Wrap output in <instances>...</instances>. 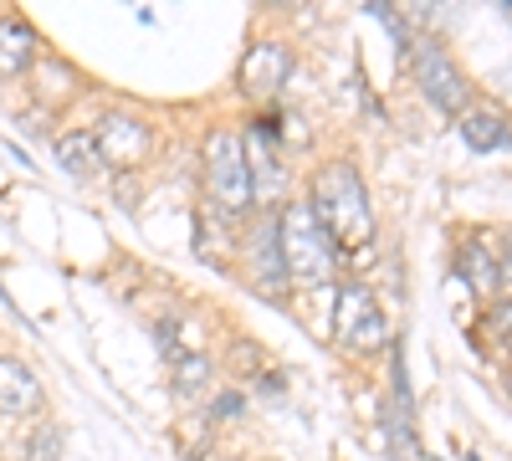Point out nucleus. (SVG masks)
<instances>
[{
    "label": "nucleus",
    "instance_id": "15",
    "mask_svg": "<svg viewBox=\"0 0 512 461\" xmlns=\"http://www.w3.org/2000/svg\"><path fill=\"white\" fill-rule=\"evenodd\" d=\"M205 385H210V359H205V354L175 359V390H180V395H200Z\"/></svg>",
    "mask_w": 512,
    "mask_h": 461
},
{
    "label": "nucleus",
    "instance_id": "16",
    "mask_svg": "<svg viewBox=\"0 0 512 461\" xmlns=\"http://www.w3.org/2000/svg\"><path fill=\"white\" fill-rule=\"evenodd\" d=\"M26 456H31V461H57V456H62V426H52V421L31 426V436H26Z\"/></svg>",
    "mask_w": 512,
    "mask_h": 461
},
{
    "label": "nucleus",
    "instance_id": "14",
    "mask_svg": "<svg viewBox=\"0 0 512 461\" xmlns=\"http://www.w3.org/2000/svg\"><path fill=\"white\" fill-rule=\"evenodd\" d=\"M36 77H47V98H52V103H62V98H72V93L82 88V82H77V72H72L67 62H57V57H41Z\"/></svg>",
    "mask_w": 512,
    "mask_h": 461
},
{
    "label": "nucleus",
    "instance_id": "1",
    "mask_svg": "<svg viewBox=\"0 0 512 461\" xmlns=\"http://www.w3.org/2000/svg\"><path fill=\"white\" fill-rule=\"evenodd\" d=\"M313 216L333 236L338 251H364L374 241V205L354 164H328L313 175Z\"/></svg>",
    "mask_w": 512,
    "mask_h": 461
},
{
    "label": "nucleus",
    "instance_id": "5",
    "mask_svg": "<svg viewBox=\"0 0 512 461\" xmlns=\"http://www.w3.org/2000/svg\"><path fill=\"white\" fill-rule=\"evenodd\" d=\"M410 72H415V82H420V93L431 98L441 113H466V103H472V82L461 77V67L451 62V52L441 47V41H431V36H420L415 47H410Z\"/></svg>",
    "mask_w": 512,
    "mask_h": 461
},
{
    "label": "nucleus",
    "instance_id": "20",
    "mask_svg": "<svg viewBox=\"0 0 512 461\" xmlns=\"http://www.w3.org/2000/svg\"><path fill=\"white\" fill-rule=\"evenodd\" d=\"M507 390H512V374H507Z\"/></svg>",
    "mask_w": 512,
    "mask_h": 461
},
{
    "label": "nucleus",
    "instance_id": "17",
    "mask_svg": "<svg viewBox=\"0 0 512 461\" xmlns=\"http://www.w3.org/2000/svg\"><path fill=\"white\" fill-rule=\"evenodd\" d=\"M482 328H487V339H492L497 349H507V354H512V298H497V303L487 308Z\"/></svg>",
    "mask_w": 512,
    "mask_h": 461
},
{
    "label": "nucleus",
    "instance_id": "7",
    "mask_svg": "<svg viewBox=\"0 0 512 461\" xmlns=\"http://www.w3.org/2000/svg\"><path fill=\"white\" fill-rule=\"evenodd\" d=\"M287 77H292V52L282 41H262L241 62V93L246 98H277L287 88Z\"/></svg>",
    "mask_w": 512,
    "mask_h": 461
},
{
    "label": "nucleus",
    "instance_id": "9",
    "mask_svg": "<svg viewBox=\"0 0 512 461\" xmlns=\"http://www.w3.org/2000/svg\"><path fill=\"white\" fill-rule=\"evenodd\" d=\"M41 410V380L21 359H0V415H36Z\"/></svg>",
    "mask_w": 512,
    "mask_h": 461
},
{
    "label": "nucleus",
    "instance_id": "3",
    "mask_svg": "<svg viewBox=\"0 0 512 461\" xmlns=\"http://www.w3.org/2000/svg\"><path fill=\"white\" fill-rule=\"evenodd\" d=\"M205 195H210V205H216L226 221H241L256 205L246 144H241L236 129H216L205 139Z\"/></svg>",
    "mask_w": 512,
    "mask_h": 461
},
{
    "label": "nucleus",
    "instance_id": "19",
    "mask_svg": "<svg viewBox=\"0 0 512 461\" xmlns=\"http://www.w3.org/2000/svg\"><path fill=\"white\" fill-rule=\"evenodd\" d=\"M502 16H507V21H512V0H502Z\"/></svg>",
    "mask_w": 512,
    "mask_h": 461
},
{
    "label": "nucleus",
    "instance_id": "2",
    "mask_svg": "<svg viewBox=\"0 0 512 461\" xmlns=\"http://www.w3.org/2000/svg\"><path fill=\"white\" fill-rule=\"evenodd\" d=\"M277 251H282V272L297 287H323L338 272V246L308 200H287L277 211Z\"/></svg>",
    "mask_w": 512,
    "mask_h": 461
},
{
    "label": "nucleus",
    "instance_id": "13",
    "mask_svg": "<svg viewBox=\"0 0 512 461\" xmlns=\"http://www.w3.org/2000/svg\"><path fill=\"white\" fill-rule=\"evenodd\" d=\"M57 159H62V170L77 175V180H93L103 170V154H98L93 134H62L57 139Z\"/></svg>",
    "mask_w": 512,
    "mask_h": 461
},
{
    "label": "nucleus",
    "instance_id": "4",
    "mask_svg": "<svg viewBox=\"0 0 512 461\" xmlns=\"http://www.w3.org/2000/svg\"><path fill=\"white\" fill-rule=\"evenodd\" d=\"M333 339L344 344L349 354H374L384 339H390V323H384V308L369 287L349 282L338 287L333 298Z\"/></svg>",
    "mask_w": 512,
    "mask_h": 461
},
{
    "label": "nucleus",
    "instance_id": "18",
    "mask_svg": "<svg viewBox=\"0 0 512 461\" xmlns=\"http://www.w3.org/2000/svg\"><path fill=\"white\" fill-rule=\"evenodd\" d=\"M241 410H246V400H241L236 390H226V395H216V400H210V415H216V421H236Z\"/></svg>",
    "mask_w": 512,
    "mask_h": 461
},
{
    "label": "nucleus",
    "instance_id": "8",
    "mask_svg": "<svg viewBox=\"0 0 512 461\" xmlns=\"http://www.w3.org/2000/svg\"><path fill=\"white\" fill-rule=\"evenodd\" d=\"M456 277L477 292V298L497 303L502 298V262H497V251L487 241H466L461 246V257H456Z\"/></svg>",
    "mask_w": 512,
    "mask_h": 461
},
{
    "label": "nucleus",
    "instance_id": "11",
    "mask_svg": "<svg viewBox=\"0 0 512 461\" xmlns=\"http://www.w3.org/2000/svg\"><path fill=\"white\" fill-rule=\"evenodd\" d=\"M36 31L21 16H0V77H16L26 67H36Z\"/></svg>",
    "mask_w": 512,
    "mask_h": 461
},
{
    "label": "nucleus",
    "instance_id": "12",
    "mask_svg": "<svg viewBox=\"0 0 512 461\" xmlns=\"http://www.w3.org/2000/svg\"><path fill=\"white\" fill-rule=\"evenodd\" d=\"M461 139L472 144V149H512V123L492 108H466L461 113Z\"/></svg>",
    "mask_w": 512,
    "mask_h": 461
},
{
    "label": "nucleus",
    "instance_id": "6",
    "mask_svg": "<svg viewBox=\"0 0 512 461\" xmlns=\"http://www.w3.org/2000/svg\"><path fill=\"white\" fill-rule=\"evenodd\" d=\"M93 139H98L103 164H123V170H139V164L149 159V149H154L149 123L128 118V113H108L98 129H93Z\"/></svg>",
    "mask_w": 512,
    "mask_h": 461
},
{
    "label": "nucleus",
    "instance_id": "10",
    "mask_svg": "<svg viewBox=\"0 0 512 461\" xmlns=\"http://www.w3.org/2000/svg\"><path fill=\"white\" fill-rule=\"evenodd\" d=\"M246 262H251L256 277H262L267 292L287 277V272H282V251H277V216H267V221L251 226V236H246ZM272 298H277V292H272Z\"/></svg>",
    "mask_w": 512,
    "mask_h": 461
}]
</instances>
